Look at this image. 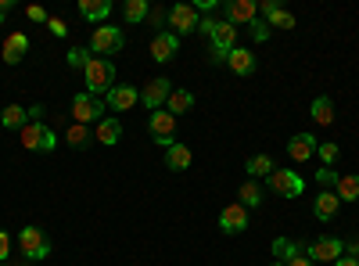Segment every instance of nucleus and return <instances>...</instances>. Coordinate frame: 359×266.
<instances>
[{
    "instance_id": "f257e3e1",
    "label": "nucleus",
    "mask_w": 359,
    "mask_h": 266,
    "mask_svg": "<svg viewBox=\"0 0 359 266\" xmlns=\"http://www.w3.org/2000/svg\"><path fill=\"white\" fill-rule=\"evenodd\" d=\"M198 33L208 36V44H212V62H216V65H226V54L237 47V29H233L226 18H223V22L201 18V22H198Z\"/></svg>"
},
{
    "instance_id": "f03ea898",
    "label": "nucleus",
    "mask_w": 359,
    "mask_h": 266,
    "mask_svg": "<svg viewBox=\"0 0 359 266\" xmlns=\"http://www.w3.org/2000/svg\"><path fill=\"white\" fill-rule=\"evenodd\" d=\"M83 83H86V94L104 98L115 86V65L108 62V58H90V65L83 69Z\"/></svg>"
},
{
    "instance_id": "7ed1b4c3",
    "label": "nucleus",
    "mask_w": 359,
    "mask_h": 266,
    "mask_svg": "<svg viewBox=\"0 0 359 266\" xmlns=\"http://www.w3.org/2000/svg\"><path fill=\"white\" fill-rule=\"evenodd\" d=\"M18 137H22V147H25V152L50 155L54 147H57V133H54L50 126H43V123H25V126L18 130Z\"/></svg>"
},
{
    "instance_id": "20e7f679",
    "label": "nucleus",
    "mask_w": 359,
    "mask_h": 266,
    "mask_svg": "<svg viewBox=\"0 0 359 266\" xmlns=\"http://www.w3.org/2000/svg\"><path fill=\"white\" fill-rule=\"evenodd\" d=\"M123 47H126V33H123L118 25H97L94 36H90V54L111 58V54H118Z\"/></svg>"
},
{
    "instance_id": "39448f33",
    "label": "nucleus",
    "mask_w": 359,
    "mask_h": 266,
    "mask_svg": "<svg viewBox=\"0 0 359 266\" xmlns=\"http://www.w3.org/2000/svg\"><path fill=\"white\" fill-rule=\"evenodd\" d=\"M18 248H22V259L25 262H33V259H43L47 252H50V238H47V230H40V227H22L18 230Z\"/></svg>"
},
{
    "instance_id": "423d86ee",
    "label": "nucleus",
    "mask_w": 359,
    "mask_h": 266,
    "mask_svg": "<svg viewBox=\"0 0 359 266\" xmlns=\"http://www.w3.org/2000/svg\"><path fill=\"white\" fill-rule=\"evenodd\" d=\"M72 119L76 123H83V126H90V123H101L104 119V98H94V94H76L72 98Z\"/></svg>"
},
{
    "instance_id": "0eeeda50",
    "label": "nucleus",
    "mask_w": 359,
    "mask_h": 266,
    "mask_svg": "<svg viewBox=\"0 0 359 266\" xmlns=\"http://www.w3.org/2000/svg\"><path fill=\"white\" fill-rule=\"evenodd\" d=\"M165 29L169 33H176V36H184V33H198V8L194 4H172L169 8V15H165Z\"/></svg>"
},
{
    "instance_id": "6e6552de",
    "label": "nucleus",
    "mask_w": 359,
    "mask_h": 266,
    "mask_svg": "<svg viewBox=\"0 0 359 266\" xmlns=\"http://www.w3.org/2000/svg\"><path fill=\"white\" fill-rule=\"evenodd\" d=\"M266 184H269V191L280 194V198H298V194L306 191V180L294 169H273V176H269Z\"/></svg>"
},
{
    "instance_id": "1a4fd4ad",
    "label": "nucleus",
    "mask_w": 359,
    "mask_h": 266,
    "mask_svg": "<svg viewBox=\"0 0 359 266\" xmlns=\"http://www.w3.org/2000/svg\"><path fill=\"white\" fill-rule=\"evenodd\" d=\"M169 94H172V83H169L165 76H155V79L140 91V105L147 108V115H151V112H162L165 101H169Z\"/></svg>"
},
{
    "instance_id": "9d476101",
    "label": "nucleus",
    "mask_w": 359,
    "mask_h": 266,
    "mask_svg": "<svg viewBox=\"0 0 359 266\" xmlns=\"http://www.w3.org/2000/svg\"><path fill=\"white\" fill-rule=\"evenodd\" d=\"M147 130H151V140L162 144V147L176 144V119H172L165 108H162V112H151V119H147Z\"/></svg>"
},
{
    "instance_id": "9b49d317",
    "label": "nucleus",
    "mask_w": 359,
    "mask_h": 266,
    "mask_svg": "<svg viewBox=\"0 0 359 266\" xmlns=\"http://www.w3.org/2000/svg\"><path fill=\"white\" fill-rule=\"evenodd\" d=\"M306 255L313 262H338L345 255V241H338V238H316V241L306 245Z\"/></svg>"
},
{
    "instance_id": "f8f14e48",
    "label": "nucleus",
    "mask_w": 359,
    "mask_h": 266,
    "mask_svg": "<svg viewBox=\"0 0 359 266\" xmlns=\"http://www.w3.org/2000/svg\"><path fill=\"white\" fill-rule=\"evenodd\" d=\"M219 230L223 234H245L248 230V209L241 201H230L226 209L219 213Z\"/></svg>"
},
{
    "instance_id": "ddd939ff",
    "label": "nucleus",
    "mask_w": 359,
    "mask_h": 266,
    "mask_svg": "<svg viewBox=\"0 0 359 266\" xmlns=\"http://www.w3.org/2000/svg\"><path fill=\"white\" fill-rule=\"evenodd\" d=\"M176 54H180V36L169 33V29H158V33L151 36V58L165 65V62H172Z\"/></svg>"
},
{
    "instance_id": "4468645a",
    "label": "nucleus",
    "mask_w": 359,
    "mask_h": 266,
    "mask_svg": "<svg viewBox=\"0 0 359 266\" xmlns=\"http://www.w3.org/2000/svg\"><path fill=\"white\" fill-rule=\"evenodd\" d=\"M137 101H140V91H137V86H130V83L111 86V91L104 94V108H111V112H130Z\"/></svg>"
},
{
    "instance_id": "2eb2a0df",
    "label": "nucleus",
    "mask_w": 359,
    "mask_h": 266,
    "mask_svg": "<svg viewBox=\"0 0 359 266\" xmlns=\"http://www.w3.org/2000/svg\"><path fill=\"white\" fill-rule=\"evenodd\" d=\"M259 18V4L255 0H230L226 4V22L237 29V25H252Z\"/></svg>"
},
{
    "instance_id": "dca6fc26",
    "label": "nucleus",
    "mask_w": 359,
    "mask_h": 266,
    "mask_svg": "<svg viewBox=\"0 0 359 266\" xmlns=\"http://www.w3.org/2000/svg\"><path fill=\"white\" fill-rule=\"evenodd\" d=\"M94 140L104 144V147L118 144V140H123V119H118V115H104V119L94 126Z\"/></svg>"
},
{
    "instance_id": "f3484780",
    "label": "nucleus",
    "mask_w": 359,
    "mask_h": 266,
    "mask_svg": "<svg viewBox=\"0 0 359 266\" xmlns=\"http://www.w3.org/2000/svg\"><path fill=\"white\" fill-rule=\"evenodd\" d=\"M316 137L313 133H294L291 140H287V155L294 159V162H309L313 155H316Z\"/></svg>"
},
{
    "instance_id": "a211bd4d",
    "label": "nucleus",
    "mask_w": 359,
    "mask_h": 266,
    "mask_svg": "<svg viewBox=\"0 0 359 266\" xmlns=\"http://www.w3.org/2000/svg\"><path fill=\"white\" fill-rule=\"evenodd\" d=\"M338 209H341V198H338L334 191H320V194L313 198V216H316L320 223L334 220V216H338Z\"/></svg>"
},
{
    "instance_id": "6ab92c4d",
    "label": "nucleus",
    "mask_w": 359,
    "mask_h": 266,
    "mask_svg": "<svg viewBox=\"0 0 359 266\" xmlns=\"http://www.w3.org/2000/svg\"><path fill=\"white\" fill-rule=\"evenodd\" d=\"M226 65H230L233 76H252V72H255V54H252L248 47H233V51L226 54Z\"/></svg>"
},
{
    "instance_id": "aec40b11",
    "label": "nucleus",
    "mask_w": 359,
    "mask_h": 266,
    "mask_svg": "<svg viewBox=\"0 0 359 266\" xmlns=\"http://www.w3.org/2000/svg\"><path fill=\"white\" fill-rule=\"evenodd\" d=\"M309 119H313L316 126H331V123H334V101L327 98V94L313 98V108H309Z\"/></svg>"
},
{
    "instance_id": "412c9836",
    "label": "nucleus",
    "mask_w": 359,
    "mask_h": 266,
    "mask_svg": "<svg viewBox=\"0 0 359 266\" xmlns=\"http://www.w3.org/2000/svg\"><path fill=\"white\" fill-rule=\"evenodd\" d=\"M191 162H194V155H191L187 144H169V147H165V166H169L172 173H184Z\"/></svg>"
},
{
    "instance_id": "4be33fe9",
    "label": "nucleus",
    "mask_w": 359,
    "mask_h": 266,
    "mask_svg": "<svg viewBox=\"0 0 359 266\" xmlns=\"http://www.w3.org/2000/svg\"><path fill=\"white\" fill-rule=\"evenodd\" d=\"M25 54H29V36H25V33H11V36L4 40V62H8V65H18Z\"/></svg>"
},
{
    "instance_id": "5701e85b",
    "label": "nucleus",
    "mask_w": 359,
    "mask_h": 266,
    "mask_svg": "<svg viewBox=\"0 0 359 266\" xmlns=\"http://www.w3.org/2000/svg\"><path fill=\"white\" fill-rule=\"evenodd\" d=\"M65 144L72 147V152H86V147L94 144V130L83 126V123H72V126L65 130Z\"/></svg>"
},
{
    "instance_id": "b1692460",
    "label": "nucleus",
    "mask_w": 359,
    "mask_h": 266,
    "mask_svg": "<svg viewBox=\"0 0 359 266\" xmlns=\"http://www.w3.org/2000/svg\"><path fill=\"white\" fill-rule=\"evenodd\" d=\"M194 108V94L191 91H184V86H172V94H169V101H165V112L172 115H184V112H191Z\"/></svg>"
},
{
    "instance_id": "393cba45",
    "label": "nucleus",
    "mask_w": 359,
    "mask_h": 266,
    "mask_svg": "<svg viewBox=\"0 0 359 266\" xmlns=\"http://www.w3.org/2000/svg\"><path fill=\"white\" fill-rule=\"evenodd\" d=\"M79 15L86 22H104L111 15V0H79Z\"/></svg>"
},
{
    "instance_id": "a878e982",
    "label": "nucleus",
    "mask_w": 359,
    "mask_h": 266,
    "mask_svg": "<svg viewBox=\"0 0 359 266\" xmlns=\"http://www.w3.org/2000/svg\"><path fill=\"white\" fill-rule=\"evenodd\" d=\"M273 159H269V155H252L248 162H245V173H248V180H262V176H266V180H269V176H273Z\"/></svg>"
},
{
    "instance_id": "bb28decb",
    "label": "nucleus",
    "mask_w": 359,
    "mask_h": 266,
    "mask_svg": "<svg viewBox=\"0 0 359 266\" xmlns=\"http://www.w3.org/2000/svg\"><path fill=\"white\" fill-rule=\"evenodd\" d=\"M237 198H241L245 209H259V205L266 201V191H262V184H259V180H245V184H241V191H237Z\"/></svg>"
},
{
    "instance_id": "cd10ccee",
    "label": "nucleus",
    "mask_w": 359,
    "mask_h": 266,
    "mask_svg": "<svg viewBox=\"0 0 359 266\" xmlns=\"http://www.w3.org/2000/svg\"><path fill=\"white\" fill-rule=\"evenodd\" d=\"M298 255H306V245H302V241H291V238H277V241H273V259L291 262V259H298Z\"/></svg>"
},
{
    "instance_id": "c85d7f7f",
    "label": "nucleus",
    "mask_w": 359,
    "mask_h": 266,
    "mask_svg": "<svg viewBox=\"0 0 359 266\" xmlns=\"http://www.w3.org/2000/svg\"><path fill=\"white\" fill-rule=\"evenodd\" d=\"M25 123H29V108H22V105H8L0 112V126L4 130H22Z\"/></svg>"
},
{
    "instance_id": "c756f323",
    "label": "nucleus",
    "mask_w": 359,
    "mask_h": 266,
    "mask_svg": "<svg viewBox=\"0 0 359 266\" xmlns=\"http://www.w3.org/2000/svg\"><path fill=\"white\" fill-rule=\"evenodd\" d=\"M334 194L341 201H355L359 198V173H341L338 184H334Z\"/></svg>"
},
{
    "instance_id": "7c9ffc66",
    "label": "nucleus",
    "mask_w": 359,
    "mask_h": 266,
    "mask_svg": "<svg viewBox=\"0 0 359 266\" xmlns=\"http://www.w3.org/2000/svg\"><path fill=\"white\" fill-rule=\"evenodd\" d=\"M147 15H151V4H147V0H126V4H123V18H126L130 25L144 22Z\"/></svg>"
},
{
    "instance_id": "2f4dec72",
    "label": "nucleus",
    "mask_w": 359,
    "mask_h": 266,
    "mask_svg": "<svg viewBox=\"0 0 359 266\" xmlns=\"http://www.w3.org/2000/svg\"><path fill=\"white\" fill-rule=\"evenodd\" d=\"M90 58H94V54H90V47H72V51L65 54V62H69V69H86Z\"/></svg>"
},
{
    "instance_id": "473e14b6",
    "label": "nucleus",
    "mask_w": 359,
    "mask_h": 266,
    "mask_svg": "<svg viewBox=\"0 0 359 266\" xmlns=\"http://www.w3.org/2000/svg\"><path fill=\"white\" fill-rule=\"evenodd\" d=\"M338 155H341V147H338V144H316V159H320L323 166H334Z\"/></svg>"
},
{
    "instance_id": "72a5a7b5",
    "label": "nucleus",
    "mask_w": 359,
    "mask_h": 266,
    "mask_svg": "<svg viewBox=\"0 0 359 266\" xmlns=\"http://www.w3.org/2000/svg\"><path fill=\"white\" fill-rule=\"evenodd\" d=\"M338 176H341V173H334L331 166H320V169H316V184H320V191H331V187L338 184Z\"/></svg>"
},
{
    "instance_id": "f704fd0d",
    "label": "nucleus",
    "mask_w": 359,
    "mask_h": 266,
    "mask_svg": "<svg viewBox=\"0 0 359 266\" xmlns=\"http://www.w3.org/2000/svg\"><path fill=\"white\" fill-rule=\"evenodd\" d=\"M248 29H252V40H255V44H266V40H269V25H266V18H255Z\"/></svg>"
},
{
    "instance_id": "c9c22d12",
    "label": "nucleus",
    "mask_w": 359,
    "mask_h": 266,
    "mask_svg": "<svg viewBox=\"0 0 359 266\" xmlns=\"http://www.w3.org/2000/svg\"><path fill=\"white\" fill-rule=\"evenodd\" d=\"M11 248H15L11 234H8V230H0V262H8V259H11Z\"/></svg>"
},
{
    "instance_id": "e433bc0d",
    "label": "nucleus",
    "mask_w": 359,
    "mask_h": 266,
    "mask_svg": "<svg viewBox=\"0 0 359 266\" xmlns=\"http://www.w3.org/2000/svg\"><path fill=\"white\" fill-rule=\"evenodd\" d=\"M25 15H29V22H36V25H40V22H43V25L50 22V15H47L40 4H29V8H25Z\"/></svg>"
},
{
    "instance_id": "4c0bfd02",
    "label": "nucleus",
    "mask_w": 359,
    "mask_h": 266,
    "mask_svg": "<svg viewBox=\"0 0 359 266\" xmlns=\"http://www.w3.org/2000/svg\"><path fill=\"white\" fill-rule=\"evenodd\" d=\"M47 29H50V36H57V40H62V36L69 33V25H65L62 18H50V22H47Z\"/></svg>"
},
{
    "instance_id": "58836bf2",
    "label": "nucleus",
    "mask_w": 359,
    "mask_h": 266,
    "mask_svg": "<svg viewBox=\"0 0 359 266\" xmlns=\"http://www.w3.org/2000/svg\"><path fill=\"white\" fill-rule=\"evenodd\" d=\"M345 252H348L352 259H359V238H348V241H345Z\"/></svg>"
},
{
    "instance_id": "ea45409f",
    "label": "nucleus",
    "mask_w": 359,
    "mask_h": 266,
    "mask_svg": "<svg viewBox=\"0 0 359 266\" xmlns=\"http://www.w3.org/2000/svg\"><path fill=\"white\" fill-rule=\"evenodd\" d=\"M284 266H316L309 255H298V259H291V262H284Z\"/></svg>"
},
{
    "instance_id": "a19ab883",
    "label": "nucleus",
    "mask_w": 359,
    "mask_h": 266,
    "mask_svg": "<svg viewBox=\"0 0 359 266\" xmlns=\"http://www.w3.org/2000/svg\"><path fill=\"white\" fill-rule=\"evenodd\" d=\"M11 4H15V0H0V25H4V18H8V11H11Z\"/></svg>"
},
{
    "instance_id": "79ce46f5",
    "label": "nucleus",
    "mask_w": 359,
    "mask_h": 266,
    "mask_svg": "<svg viewBox=\"0 0 359 266\" xmlns=\"http://www.w3.org/2000/svg\"><path fill=\"white\" fill-rule=\"evenodd\" d=\"M331 266H359V259H352V255H341L338 262H331Z\"/></svg>"
},
{
    "instance_id": "37998d69",
    "label": "nucleus",
    "mask_w": 359,
    "mask_h": 266,
    "mask_svg": "<svg viewBox=\"0 0 359 266\" xmlns=\"http://www.w3.org/2000/svg\"><path fill=\"white\" fill-rule=\"evenodd\" d=\"M266 266H284V262H280V259H273V262H266Z\"/></svg>"
},
{
    "instance_id": "c03bdc74",
    "label": "nucleus",
    "mask_w": 359,
    "mask_h": 266,
    "mask_svg": "<svg viewBox=\"0 0 359 266\" xmlns=\"http://www.w3.org/2000/svg\"><path fill=\"white\" fill-rule=\"evenodd\" d=\"M0 266H11V262H0Z\"/></svg>"
}]
</instances>
